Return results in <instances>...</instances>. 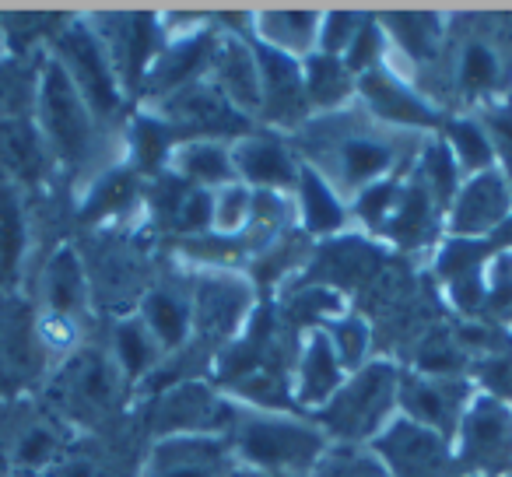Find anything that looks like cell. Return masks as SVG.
I'll return each mask as SVG.
<instances>
[{"instance_id": "cell-22", "label": "cell", "mask_w": 512, "mask_h": 477, "mask_svg": "<svg viewBox=\"0 0 512 477\" xmlns=\"http://www.w3.org/2000/svg\"><path fill=\"white\" fill-rule=\"evenodd\" d=\"M348 379V372L341 369L334 348L323 337V330H309L306 341L295 358V379H292V404L302 411L316 414Z\"/></svg>"}, {"instance_id": "cell-44", "label": "cell", "mask_w": 512, "mask_h": 477, "mask_svg": "<svg viewBox=\"0 0 512 477\" xmlns=\"http://www.w3.org/2000/svg\"><path fill=\"white\" fill-rule=\"evenodd\" d=\"M505 477H512V474H505Z\"/></svg>"}, {"instance_id": "cell-9", "label": "cell", "mask_w": 512, "mask_h": 477, "mask_svg": "<svg viewBox=\"0 0 512 477\" xmlns=\"http://www.w3.org/2000/svg\"><path fill=\"white\" fill-rule=\"evenodd\" d=\"M474 393L477 390L467 376H425V372L400 369V414L449 442L456 439V428Z\"/></svg>"}, {"instance_id": "cell-41", "label": "cell", "mask_w": 512, "mask_h": 477, "mask_svg": "<svg viewBox=\"0 0 512 477\" xmlns=\"http://www.w3.org/2000/svg\"><path fill=\"white\" fill-rule=\"evenodd\" d=\"M134 197V176L127 172H113L102 183H95L92 200H88V214H106V211H123V204Z\"/></svg>"}, {"instance_id": "cell-17", "label": "cell", "mask_w": 512, "mask_h": 477, "mask_svg": "<svg viewBox=\"0 0 512 477\" xmlns=\"http://www.w3.org/2000/svg\"><path fill=\"white\" fill-rule=\"evenodd\" d=\"M207 81L239 109L242 116H260V67H256V50L249 36L221 32L214 39L211 64H207Z\"/></svg>"}, {"instance_id": "cell-4", "label": "cell", "mask_w": 512, "mask_h": 477, "mask_svg": "<svg viewBox=\"0 0 512 477\" xmlns=\"http://www.w3.org/2000/svg\"><path fill=\"white\" fill-rule=\"evenodd\" d=\"M453 88L467 102H505L512 85V15H474L449 25Z\"/></svg>"}, {"instance_id": "cell-35", "label": "cell", "mask_w": 512, "mask_h": 477, "mask_svg": "<svg viewBox=\"0 0 512 477\" xmlns=\"http://www.w3.org/2000/svg\"><path fill=\"white\" fill-rule=\"evenodd\" d=\"M470 383L477 393L512 407V348H498L470 365Z\"/></svg>"}, {"instance_id": "cell-23", "label": "cell", "mask_w": 512, "mask_h": 477, "mask_svg": "<svg viewBox=\"0 0 512 477\" xmlns=\"http://www.w3.org/2000/svg\"><path fill=\"white\" fill-rule=\"evenodd\" d=\"M292 204L299 207L302 232L313 235V239H337L351 221L348 200L309 165H299V183H295Z\"/></svg>"}, {"instance_id": "cell-8", "label": "cell", "mask_w": 512, "mask_h": 477, "mask_svg": "<svg viewBox=\"0 0 512 477\" xmlns=\"http://www.w3.org/2000/svg\"><path fill=\"white\" fill-rule=\"evenodd\" d=\"M376 460L390 477H460L453 456V442L411 418L397 414L376 439L369 442Z\"/></svg>"}, {"instance_id": "cell-7", "label": "cell", "mask_w": 512, "mask_h": 477, "mask_svg": "<svg viewBox=\"0 0 512 477\" xmlns=\"http://www.w3.org/2000/svg\"><path fill=\"white\" fill-rule=\"evenodd\" d=\"M165 123L176 134V144L183 141H239L249 134V120L232 109V102L218 92L207 78L193 81V85L172 92L169 99H162L158 109Z\"/></svg>"}, {"instance_id": "cell-31", "label": "cell", "mask_w": 512, "mask_h": 477, "mask_svg": "<svg viewBox=\"0 0 512 477\" xmlns=\"http://www.w3.org/2000/svg\"><path fill=\"white\" fill-rule=\"evenodd\" d=\"M323 337L330 341V348H334L337 362H341V369L348 372H358L362 365H369V351H372V327L369 320H362L358 313H341L334 316V320L323 323Z\"/></svg>"}, {"instance_id": "cell-14", "label": "cell", "mask_w": 512, "mask_h": 477, "mask_svg": "<svg viewBox=\"0 0 512 477\" xmlns=\"http://www.w3.org/2000/svg\"><path fill=\"white\" fill-rule=\"evenodd\" d=\"M193 327L207 337H239L253 309V288L249 281L225 271H207L193 285Z\"/></svg>"}, {"instance_id": "cell-26", "label": "cell", "mask_w": 512, "mask_h": 477, "mask_svg": "<svg viewBox=\"0 0 512 477\" xmlns=\"http://www.w3.org/2000/svg\"><path fill=\"white\" fill-rule=\"evenodd\" d=\"M379 264V250L365 243V235H337L334 243L316 257L313 267H323V271L306 274V281H320V288H355L362 285L369 274H376Z\"/></svg>"}, {"instance_id": "cell-40", "label": "cell", "mask_w": 512, "mask_h": 477, "mask_svg": "<svg viewBox=\"0 0 512 477\" xmlns=\"http://www.w3.org/2000/svg\"><path fill=\"white\" fill-rule=\"evenodd\" d=\"M22 253V214L8 190H0V271L11 274Z\"/></svg>"}, {"instance_id": "cell-21", "label": "cell", "mask_w": 512, "mask_h": 477, "mask_svg": "<svg viewBox=\"0 0 512 477\" xmlns=\"http://www.w3.org/2000/svg\"><path fill=\"white\" fill-rule=\"evenodd\" d=\"M214 32L211 29H193L179 39H165V46L158 50V57L151 60L148 67V92H155L158 99H169L172 92L193 85L207 74V64H211L214 53Z\"/></svg>"}, {"instance_id": "cell-13", "label": "cell", "mask_w": 512, "mask_h": 477, "mask_svg": "<svg viewBox=\"0 0 512 477\" xmlns=\"http://www.w3.org/2000/svg\"><path fill=\"white\" fill-rule=\"evenodd\" d=\"M491 239H453L435 253V274H439L442 288H446L449 302L460 313L481 316L484 309V271H488L491 257H495Z\"/></svg>"}, {"instance_id": "cell-39", "label": "cell", "mask_w": 512, "mask_h": 477, "mask_svg": "<svg viewBox=\"0 0 512 477\" xmlns=\"http://www.w3.org/2000/svg\"><path fill=\"white\" fill-rule=\"evenodd\" d=\"M365 15H344V11H330L320 22V43H316V53H327V57L344 60L348 46L355 43L358 29H362Z\"/></svg>"}, {"instance_id": "cell-18", "label": "cell", "mask_w": 512, "mask_h": 477, "mask_svg": "<svg viewBox=\"0 0 512 477\" xmlns=\"http://www.w3.org/2000/svg\"><path fill=\"white\" fill-rule=\"evenodd\" d=\"M64 60H67V78L74 81V88L81 92L85 106L99 116H113L120 109V92H116V74L109 67L106 53H102L99 39L88 29L74 25L64 32Z\"/></svg>"}, {"instance_id": "cell-33", "label": "cell", "mask_w": 512, "mask_h": 477, "mask_svg": "<svg viewBox=\"0 0 512 477\" xmlns=\"http://www.w3.org/2000/svg\"><path fill=\"white\" fill-rule=\"evenodd\" d=\"M172 148H176V134L172 127L162 120L158 113H144L134 120V130H130V151H134L137 165L144 172H155L169 162Z\"/></svg>"}, {"instance_id": "cell-6", "label": "cell", "mask_w": 512, "mask_h": 477, "mask_svg": "<svg viewBox=\"0 0 512 477\" xmlns=\"http://www.w3.org/2000/svg\"><path fill=\"white\" fill-rule=\"evenodd\" d=\"M453 456L460 477L512 474V407L474 393L456 428Z\"/></svg>"}, {"instance_id": "cell-37", "label": "cell", "mask_w": 512, "mask_h": 477, "mask_svg": "<svg viewBox=\"0 0 512 477\" xmlns=\"http://www.w3.org/2000/svg\"><path fill=\"white\" fill-rule=\"evenodd\" d=\"M116 351H120V362L130 376H144L158 362V351L162 348L151 337V330L144 327V320H127L116 330Z\"/></svg>"}, {"instance_id": "cell-34", "label": "cell", "mask_w": 512, "mask_h": 477, "mask_svg": "<svg viewBox=\"0 0 512 477\" xmlns=\"http://www.w3.org/2000/svg\"><path fill=\"white\" fill-rule=\"evenodd\" d=\"M481 320H491V327H512V253L505 250H498L484 271Z\"/></svg>"}, {"instance_id": "cell-3", "label": "cell", "mask_w": 512, "mask_h": 477, "mask_svg": "<svg viewBox=\"0 0 512 477\" xmlns=\"http://www.w3.org/2000/svg\"><path fill=\"white\" fill-rule=\"evenodd\" d=\"M400 414V369L390 358H372L351 372L341 390L313 414L330 446H369Z\"/></svg>"}, {"instance_id": "cell-36", "label": "cell", "mask_w": 512, "mask_h": 477, "mask_svg": "<svg viewBox=\"0 0 512 477\" xmlns=\"http://www.w3.org/2000/svg\"><path fill=\"white\" fill-rule=\"evenodd\" d=\"M309 477H390L369 446H330Z\"/></svg>"}, {"instance_id": "cell-19", "label": "cell", "mask_w": 512, "mask_h": 477, "mask_svg": "<svg viewBox=\"0 0 512 477\" xmlns=\"http://www.w3.org/2000/svg\"><path fill=\"white\" fill-rule=\"evenodd\" d=\"M442 232H446V214H442V207L435 204L428 186L411 169L404 183H400L397 204H393L386 225L379 228V235L390 239L393 246H400V250H425Z\"/></svg>"}, {"instance_id": "cell-24", "label": "cell", "mask_w": 512, "mask_h": 477, "mask_svg": "<svg viewBox=\"0 0 512 477\" xmlns=\"http://www.w3.org/2000/svg\"><path fill=\"white\" fill-rule=\"evenodd\" d=\"M169 165L179 183H186L190 190L214 193L228 183H239L228 141H183L172 148Z\"/></svg>"}, {"instance_id": "cell-16", "label": "cell", "mask_w": 512, "mask_h": 477, "mask_svg": "<svg viewBox=\"0 0 512 477\" xmlns=\"http://www.w3.org/2000/svg\"><path fill=\"white\" fill-rule=\"evenodd\" d=\"M43 116L53 144L64 158L78 162L88 155L92 144V109L85 106L74 81L67 78L64 67H50L43 78Z\"/></svg>"}, {"instance_id": "cell-42", "label": "cell", "mask_w": 512, "mask_h": 477, "mask_svg": "<svg viewBox=\"0 0 512 477\" xmlns=\"http://www.w3.org/2000/svg\"><path fill=\"white\" fill-rule=\"evenodd\" d=\"M46 453H50V435H46V432H32L29 442L22 446V460L25 463H36V460H43Z\"/></svg>"}, {"instance_id": "cell-1", "label": "cell", "mask_w": 512, "mask_h": 477, "mask_svg": "<svg viewBox=\"0 0 512 477\" xmlns=\"http://www.w3.org/2000/svg\"><path fill=\"white\" fill-rule=\"evenodd\" d=\"M425 141L428 137L421 134L383 127L355 102L337 113L306 120L292 134L288 148L302 165L320 172L344 200H355L372 183L407 176L418 162V155H407V151H421Z\"/></svg>"}, {"instance_id": "cell-11", "label": "cell", "mask_w": 512, "mask_h": 477, "mask_svg": "<svg viewBox=\"0 0 512 477\" xmlns=\"http://www.w3.org/2000/svg\"><path fill=\"white\" fill-rule=\"evenodd\" d=\"M253 50H256V67H260V120L295 134L302 123L313 120V109H309L306 99V78H302V60L267 50L256 39H253Z\"/></svg>"}, {"instance_id": "cell-2", "label": "cell", "mask_w": 512, "mask_h": 477, "mask_svg": "<svg viewBox=\"0 0 512 477\" xmlns=\"http://www.w3.org/2000/svg\"><path fill=\"white\" fill-rule=\"evenodd\" d=\"M221 439L228 442L235 463L281 477H309L330 449V439L316 421L288 411H260L235 400Z\"/></svg>"}, {"instance_id": "cell-27", "label": "cell", "mask_w": 512, "mask_h": 477, "mask_svg": "<svg viewBox=\"0 0 512 477\" xmlns=\"http://www.w3.org/2000/svg\"><path fill=\"white\" fill-rule=\"evenodd\" d=\"M302 78H306V99L316 116L337 113V109L351 106L355 95V74L344 67V60L327 57V53H313L302 60Z\"/></svg>"}, {"instance_id": "cell-30", "label": "cell", "mask_w": 512, "mask_h": 477, "mask_svg": "<svg viewBox=\"0 0 512 477\" xmlns=\"http://www.w3.org/2000/svg\"><path fill=\"white\" fill-rule=\"evenodd\" d=\"M414 176L428 186V193L435 197V204L442 207V214L449 211L456 190L463 183V172L456 165V158L449 155V148L442 144V137H428L418 151V162H414Z\"/></svg>"}, {"instance_id": "cell-12", "label": "cell", "mask_w": 512, "mask_h": 477, "mask_svg": "<svg viewBox=\"0 0 512 477\" xmlns=\"http://www.w3.org/2000/svg\"><path fill=\"white\" fill-rule=\"evenodd\" d=\"M232 165L235 179L249 186L253 193H281V197H295V183H299V158L285 141L271 134H253L232 141Z\"/></svg>"}, {"instance_id": "cell-5", "label": "cell", "mask_w": 512, "mask_h": 477, "mask_svg": "<svg viewBox=\"0 0 512 477\" xmlns=\"http://www.w3.org/2000/svg\"><path fill=\"white\" fill-rule=\"evenodd\" d=\"M355 99L376 123H383V127H390V130H404V134L428 137L446 123L442 109L435 106L418 85H411L390 60L376 64L372 71L358 74Z\"/></svg>"}, {"instance_id": "cell-29", "label": "cell", "mask_w": 512, "mask_h": 477, "mask_svg": "<svg viewBox=\"0 0 512 477\" xmlns=\"http://www.w3.org/2000/svg\"><path fill=\"white\" fill-rule=\"evenodd\" d=\"M442 144H446L449 155L456 158L463 179L477 176V172H488L498 165L495 151H491V141L477 116H453V120L442 123Z\"/></svg>"}, {"instance_id": "cell-38", "label": "cell", "mask_w": 512, "mask_h": 477, "mask_svg": "<svg viewBox=\"0 0 512 477\" xmlns=\"http://www.w3.org/2000/svg\"><path fill=\"white\" fill-rule=\"evenodd\" d=\"M46 285H50L53 309H60V313H71V309L81 306V295H85V281H81V267H78V260H74V253L64 250L57 260H53Z\"/></svg>"}, {"instance_id": "cell-25", "label": "cell", "mask_w": 512, "mask_h": 477, "mask_svg": "<svg viewBox=\"0 0 512 477\" xmlns=\"http://www.w3.org/2000/svg\"><path fill=\"white\" fill-rule=\"evenodd\" d=\"M320 22L323 15H316V11H264V15L249 18L256 43L292 60H306L316 53Z\"/></svg>"}, {"instance_id": "cell-28", "label": "cell", "mask_w": 512, "mask_h": 477, "mask_svg": "<svg viewBox=\"0 0 512 477\" xmlns=\"http://www.w3.org/2000/svg\"><path fill=\"white\" fill-rule=\"evenodd\" d=\"M144 327L162 351H179L193 330V302L179 299L176 292H151L144 299Z\"/></svg>"}, {"instance_id": "cell-32", "label": "cell", "mask_w": 512, "mask_h": 477, "mask_svg": "<svg viewBox=\"0 0 512 477\" xmlns=\"http://www.w3.org/2000/svg\"><path fill=\"white\" fill-rule=\"evenodd\" d=\"M253 221V190L242 183H228L211 193V232L214 239H235L246 235Z\"/></svg>"}, {"instance_id": "cell-43", "label": "cell", "mask_w": 512, "mask_h": 477, "mask_svg": "<svg viewBox=\"0 0 512 477\" xmlns=\"http://www.w3.org/2000/svg\"><path fill=\"white\" fill-rule=\"evenodd\" d=\"M232 477H281V474H267V470H253V467H242V463H235Z\"/></svg>"}, {"instance_id": "cell-15", "label": "cell", "mask_w": 512, "mask_h": 477, "mask_svg": "<svg viewBox=\"0 0 512 477\" xmlns=\"http://www.w3.org/2000/svg\"><path fill=\"white\" fill-rule=\"evenodd\" d=\"M235 456L221 435H169L158 439L144 477H232Z\"/></svg>"}, {"instance_id": "cell-10", "label": "cell", "mask_w": 512, "mask_h": 477, "mask_svg": "<svg viewBox=\"0 0 512 477\" xmlns=\"http://www.w3.org/2000/svg\"><path fill=\"white\" fill-rule=\"evenodd\" d=\"M512 218V183L502 169L467 176L446 211V232L453 239H491Z\"/></svg>"}, {"instance_id": "cell-20", "label": "cell", "mask_w": 512, "mask_h": 477, "mask_svg": "<svg viewBox=\"0 0 512 477\" xmlns=\"http://www.w3.org/2000/svg\"><path fill=\"white\" fill-rule=\"evenodd\" d=\"M379 29L386 36V57L400 53L407 60V71H425V67H439L446 60L449 46V22L439 15H379ZM407 74V81H411Z\"/></svg>"}]
</instances>
